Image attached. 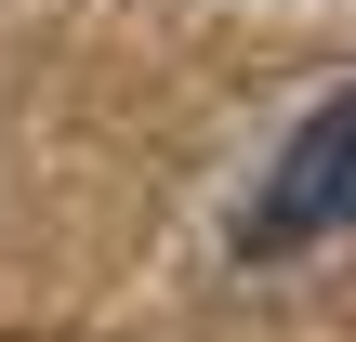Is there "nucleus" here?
Wrapping results in <instances>:
<instances>
[{
	"mask_svg": "<svg viewBox=\"0 0 356 342\" xmlns=\"http://www.w3.org/2000/svg\"><path fill=\"white\" fill-rule=\"evenodd\" d=\"M356 224V79L343 92H317V119L277 145V171L251 185V211H238V264H291V250H317V237H343Z\"/></svg>",
	"mask_w": 356,
	"mask_h": 342,
	"instance_id": "1",
	"label": "nucleus"
}]
</instances>
